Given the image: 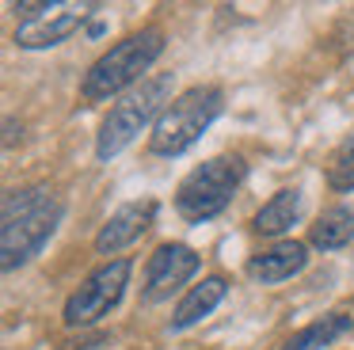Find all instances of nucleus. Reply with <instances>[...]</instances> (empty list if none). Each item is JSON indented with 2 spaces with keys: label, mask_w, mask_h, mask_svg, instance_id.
Segmentation results:
<instances>
[{
  "label": "nucleus",
  "mask_w": 354,
  "mask_h": 350,
  "mask_svg": "<svg viewBox=\"0 0 354 350\" xmlns=\"http://www.w3.org/2000/svg\"><path fill=\"white\" fill-rule=\"evenodd\" d=\"M328 183L335 190H351L354 187V137L335 149V156H331V164H328Z\"/></svg>",
  "instance_id": "obj_15"
},
{
  "label": "nucleus",
  "mask_w": 354,
  "mask_h": 350,
  "mask_svg": "<svg viewBox=\"0 0 354 350\" xmlns=\"http://www.w3.org/2000/svg\"><path fill=\"white\" fill-rule=\"evenodd\" d=\"M168 95H171V73H153V76H145L141 84H133V88L111 107V114L103 118V126H100V137H95V152H100V160L118 156V152H122L126 145H130L133 137L156 118V111L168 103Z\"/></svg>",
  "instance_id": "obj_2"
},
{
  "label": "nucleus",
  "mask_w": 354,
  "mask_h": 350,
  "mask_svg": "<svg viewBox=\"0 0 354 350\" xmlns=\"http://www.w3.org/2000/svg\"><path fill=\"white\" fill-rule=\"evenodd\" d=\"M346 331H351V316L335 312V316H324V320H316V324L301 327V331L286 342V350H320V347L335 342L339 335H346Z\"/></svg>",
  "instance_id": "obj_14"
},
{
  "label": "nucleus",
  "mask_w": 354,
  "mask_h": 350,
  "mask_svg": "<svg viewBox=\"0 0 354 350\" xmlns=\"http://www.w3.org/2000/svg\"><path fill=\"white\" fill-rule=\"evenodd\" d=\"M164 50V35L160 30H141V35L122 38L118 46H111L92 68H88L84 84H80V95L88 103H100V99H111L115 91L130 88L133 80L141 84V73L160 57Z\"/></svg>",
  "instance_id": "obj_3"
},
{
  "label": "nucleus",
  "mask_w": 354,
  "mask_h": 350,
  "mask_svg": "<svg viewBox=\"0 0 354 350\" xmlns=\"http://www.w3.org/2000/svg\"><path fill=\"white\" fill-rule=\"evenodd\" d=\"M297 217H301V194L297 190H278V194L255 213L252 225H255V232H263V236H278V232H286Z\"/></svg>",
  "instance_id": "obj_12"
},
{
  "label": "nucleus",
  "mask_w": 354,
  "mask_h": 350,
  "mask_svg": "<svg viewBox=\"0 0 354 350\" xmlns=\"http://www.w3.org/2000/svg\"><path fill=\"white\" fill-rule=\"evenodd\" d=\"M194 270H198V255L191 248H183V243L156 248V255L149 259V270H145V289H141L145 304H156L164 297H171Z\"/></svg>",
  "instance_id": "obj_8"
},
{
  "label": "nucleus",
  "mask_w": 354,
  "mask_h": 350,
  "mask_svg": "<svg viewBox=\"0 0 354 350\" xmlns=\"http://www.w3.org/2000/svg\"><path fill=\"white\" fill-rule=\"evenodd\" d=\"M305 263H308L305 243H297V240H282V243H274V248L259 251V255H255L252 263H248V274H252L255 282H263V286H274V282L293 278V274H297Z\"/></svg>",
  "instance_id": "obj_10"
},
{
  "label": "nucleus",
  "mask_w": 354,
  "mask_h": 350,
  "mask_svg": "<svg viewBox=\"0 0 354 350\" xmlns=\"http://www.w3.org/2000/svg\"><path fill=\"white\" fill-rule=\"evenodd\" d=\"M240 179H244V164L240 156H214L198 164L176 190V210L187 221H209L232 202Z\"/></svg>",
  "instance_id": "obj_5"
},
{
  "label": "nucleus",
  "mask_w": 354,
  "mask_h": 350,
  "mask_svg": "<svg viewBox=\"0 0 354 350\" xmlns=\"http://www.w3.org/2000/svg\"><path fill=\"white\" fill-rule=\"evenodd\" d=\"M153 217H156V202H149V198L145 202L122 205V210L111 213V221L100 228V236H95V251H100V255H115V251L130 248V243L153 225Z\"/></svg>",
  "instance_id": "obj_9"
},
{
  "label": "nucleus",
  "mask_w": 354,
  "mask_h": 350,
  "mask_svg": "<svg viewBox=\"0 0 354 350\" xmlns=\"http://www.w3.org/2000/svg\"><path fill=\"white\" fill-rule=\"evenodd\" d=\"M24 23L16 30V42L24 50H42V46H57L88 19L92 4H77V0H57V4H24Z\"/></svg>",
  "instance_id": "obj_7"
},
{
  "label": "nucleus",
  "mask_w": 354,
  "mask_h": 350,
  "mask_svg": "<svg viewBox=\"0 0 354 350\" xmlns=\"http://www.w3.org/2000/svg\"><path fill=\"white\" fill-rule=\"evenodd\" d=\"M225 278H206L202 282V286H194L191 293L183 297V301H179V308H176V316H171V327H191V324H198L202 316H209V312H214V304L221 301L225 297Z\"/></svg>",
  "instance_id": "obj_11"
},
{
  "label": "nucleus",
  "mask_w": 354,
  "mask_h": 350,
  "mask_svg": "<svg viewBox=\"0 0 354 350\" xmlns=\"http://www.w3.org/2000/svg\"><path fill=\"white\" fill-rule=\"evenodd\" d=\"M57 221H62V198L50 187H24L4 194V210H0V263L4 270L24 266L31 255H39L42 243L54 236Z\"/></svg>",
  "instance_id": "obj_1"
},
{
  "label": "nucleus",
  "mask_w": 354,
  "mask_h": 350,
  "mask_svg": "<svg viewBox=\"0 0 354 350\" xmlns=\"http://www.w3.org/2000/svg\"><path fill=\"white\" fill-rule=\"evenodd\" d=\"M221 114V91L217 88H191L179 99H171L168 111L156 118L153 137H149V149L160 152V156H179L187 152L202 133L209 129V122Z\"/></svg>",
  "instance_id": "obj_4"
},
{
  "label": "nucleus",
  "mask_w": 354,
  "mask_h": 350,
  "mask_svg": "<svg viewBox=\"0 0 354 350\" xmlns=\"http://www.w3.org/2000/svg\"><path fill=\"white\" fill-rule=\"evenodd\" d=\"M354 240V205H335L320 217V225L313 228V243L324 251H335L343 243Z\"/></svg>",
  "instance_id": "obj_13"
},
{
  "label": "nucleus",
  "mask_w": 354,
  "mask_h": 350,
  "mask_svg": "<svg viewBox=\"0 0 354 350\" xmlns=\"http://www.w3.org/2000/svg\"><path fill=\"white\" fill-rule=\"evenodd\" d=\"M130 282V259H115V263H103L77 293L65 301V324L69 327H84L95 324L100 316H107L118 301H122V289Z\"/></svg>",
  "instance_id": "obj_6"
}]
</instances>
